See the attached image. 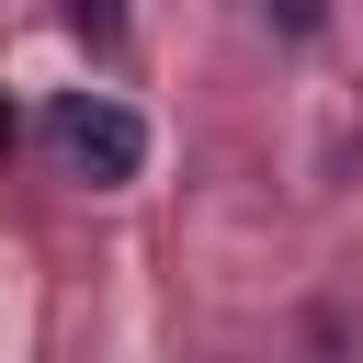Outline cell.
I'll use <instances>...</instances> for the list:
<instances>
[{
    "instance_id": "obj_3",
    "label": "cell",
    "mask_w": 363,
    "mask_h": 363,
    "mask_svg": "<svg viewBox=\"0 0 363 363\" xmlns=\"http://www.w3.org/2000/svg\"><path fill=\"white\" fill-rule=\"evenodd\" d=\"M272 11H284V34H318V23H329L318 0H272Z\"/></svg>"
},
{
    "instance_id": "obj_2",
    "label": "cell",
    "mask_w": 363,
    "mask_h": 363,
    "mask_svg": "<svg viewBox=\"0 0 363 363\" xmlns=\"http://www.w3.org/2000/svg\"><path fill=\"white\" fill-rule=\"evenodd\" d=\"M68 23H79L91 45H125V0H68Z\"/></svg>"
},
{
    "instance_id": "obj_1",
    "label": "cell",
    "mask_w": 363,
    "mask_h": 363,
    "mask_svg": "<svg viewBox=\"0 0 363 363\" xmlns=\"http://www.w3.org/2000/svg\"><path fill=\"white\" fill-rule=\"evenodd\" d=\"M45 147H57L79 182H136V170H147V113L113 102V91H57V102H45Z\"/></svg>"
}]
</instances>
